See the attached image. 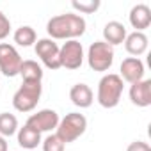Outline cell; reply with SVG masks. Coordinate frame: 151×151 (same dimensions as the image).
Masks as SVG:
<instances>
[{
    "label": "cell",
    "instance_id": "16",
    "mask_svg": "<svg viewBox=\"0 0 151 151\" xmlns=\"http://www.w3.org/2000/svg\"><path fill=\"white\" fill-rule=\"evenodd\" d=\"M16 135H18V144L23 149H34L41 144V133L32 130L27 124H23V128H18Z\"/></svg>",
    "mask_w": 151,
    "mask_h": 151
},
{
    "label": "cell",
    "instance_id": "5",
    "mask_svg": "<svg viewBox=\"0 0 151 151\" xmlns=\"http://www.w3.org/2000/svg\"><path fill=\"white\" fill-rule=\"evenodd\" d=\"M87 62H89V68L94 71H100V73L109 71L114 64V48L105 41H94L89 46Z\"/></svg>",
    "mask_w": 151,
    "mask_h": 151
},
{
    "label": "cell",
    "instance_id": "23",
    "mask_svg": "<svg viewBox=\"0 0 151 151\" xmlns=\"http://www.w3.org/2000/svg\"><path fill=\"white\" fill-rule=\"evenodd\" d=\"M126 151H151V147H149V144L144 142V140H133V142L126 147Z\"/></svg>",
    "mask_w": 151,
    "mask_h": 151
},
{
    "label": "cell",
    "instance_id": "17",
    "mask_svg": "<svg viewBox=\"0 0 151 151\" xmlns=\"http://www.w3.org/2000/svg\"><path fill=\"white\" fill-rule=\"evenodd\" d=\"M20 77L23 78V82H41L43 80V68L32 59L23 60L22 68H20Z\"/></svg>",
    "mask_w": 151,
    "mask_h": 151
},
{
    "label": "cell",
    "instance_id": "12",
    "mask_svg": "<svg viewBox=\"0 0 151 151\" xmlns=\"http://www.w3.org/2000/svg\"><path fill=\"white\" fill-rule=\"evenodd\" d=\"M128 20H130V25L135 29V32H144V29L151 25V7L147 4L133 6L130 9Z\"/></svg>",
    "mask_w": 151,
    "mask_h": 151
},
{
    "label": "cell",
    "instance_id": "8",
    "mask_svg": "<svg viewBox=\"0 0 151 151\" xmlns=\"http://www.w3.org/2000/svg\"><path fill=\"white\" fill-rule=\"evenodd\" d=\"M22 55L18 53V50L9 45V43H0V71L6 77H16L20 75V68H22Z\"/></svg>",
    "mask_w": 151,
    "mask_h": 151
},
{
    "label": "cell",
    "instance_id": "15",
    "mask_svg": "<svg viewBox=\"0 0 151 151\" xmlns=\"http://www.w3.org/2000/svg\"><path fill=\"white\" fill-rule=\"evenodd\" d=\"M147 36L144 32H132V34H126V39H124V48L130 55L133 57H140L142 53H146L147 50Z\"/></svg>",
    "mask_w": 151,
    "mask_h": 151
},
{
    "label": "cell",
    "instance_id": "22",
    "mask_svg": "<svg viewBox=\"0 0 151 151\" xmlns=\"http://www.w3.org/2000/svg\"><path fill=\"white\" fill-rule=\"evenodd\" d=\"M11 34V20L0 11V41H4Z\"/></svg>",
    "mask_w": 151,
    "mask_h": 151
},
{
    "label": "cell",
    "instance_id": "6",
    "mask_svg": "<svg viewBox=\"0 0 151 151\" xmlns=\"http://www.w3.org/2000/svg\"><path fill=\"white\" fill-rule=\"evenodd\" d=\"M60 68L66 69H78L84 64V46L77 39H69L59 48Z\"/></svg>",
    "mask_w": 151,
    "mask_h": 151
},
{
    "label": "cell",
    "instance_id": "20",
    "mask_svg": "<svg viewBox=\"0 0 151 151\" xmlns=\"http://www.w3.org/2000/svg\"><path fill=\"white\" fill-rule=\"evenodd\" d=\"M101 2L100 0H73L71 2V7L75 11H78L82 14H93L100 9Z\"/></svg>",
    "mask_w": 151,
    "mask_h": 151
},
{
    "label": "cell",
    "instance_id": "11",
    "mask_svg": "<svg viewBox=\"0 0 151 151\" xmlns=\"http://www.w3.org/2000/svg\"><path fill=\"white\" fill-rule=\"evenodd\" d=\"M130 100L133 105H137L140 109L149 107L151 105V80L142 78L140 82L132 84L130 86Z\"/></svg>",
    "mask_w": 151,
    "mask_h": 151
},
{
    "label": "cell",
    "instance_id": "4",
    "mask_svg": "<svg viewBox=\"0 0 151 151\" xmlns=\"http://www.w3.org/2000/svg\"><path fill=\"white\" fill-rule=\"evenodd\" d=\"M43 86L41 82H23L13 96V107L18 112H30L41 100Z\"/></svg>",
    "mask_w": 151,
    "mask_h": 151
},
{
    "label": "cell",
    "instance_id": "14",
    "mask_svg": "<svg viewBox=\"0 0 151 151\" xmlns=\"http://www.w3.org/2000/svg\"><path fill=\"white\" fill-rule=\"evenodd\" d=\"M126 39V27L121 22H109L103 27V41L107 45H110L112 48L116 45H123Z\"/></svg>",
    "mask_w": 151,
    "mask_h": 151
},
{
    "label": "cell",
    "instance_id": "18",
    "mask_svg": "<svg viewBox=\"0 0 151 151\" xmlns=\"http://www.w3.org/2000/svg\"><path fill=\"white\" fill-rule=\"evenodd\" d=\"M13 39H14V43L18 46H25L27 48V46H32L37 41V34H36V30L30 25H22L20 29L14 30Z\"/></svg>",
    "mask_w": 151,
    "mask_h": 151
},
{
    "label": "cell",
    "instance_id": "21",
    "mask_svg": "<svg viewBox=\"0 0 151 151\" xmlns=\"http://www.w3.org/2000/svg\"><path fill=\"white\" fill-rule=\"evenodd\" d=\"M64 149H66V144H64L55 133L48 135V137L43 140V151H64Z\"/></svg>",
    "mask_w": 151,
    "mask_h": 151
},
{
    "label": "cell",
    "instance_id": "2",
    "mask_svg": "<svg viewBox=\"0 0 151 151\" xmlns=\"http://www.w3.org/2000/svg\"><path fill=\"white\" fill-rule=\"evenodd\" d=\"M123 80L116 73H107L98 82V93L96 100L103 109H114L119 105L123 96Z\"/></svg>",
    "mask_w": 151,
    "mask_h": 151
},
{
    "label": "cell",
    "instance_id": "13",
    "mask_svg": "<svg viewBox=\"0 0 151 151\" xmlns=\"http://www.w3.org/2000/svg\"><path fill=\"white\" fill-rule=\"evenodd\" d=\"M69 100L78 109H89L94 101V94L87 84H75L69 89Z\"/></svg>",
    "mask_w": 151,
    "mask_h": 151
},
{
    "label": "cell",
    "instance_id": "19",
    "mask_svg": "<svg viewBox=\"0 0 151 151\" xmlns=\"http://www.w3.org/2000/svg\"><path fill=\"white\" fill-rule=\"evenodd\" d=\"M18 132V117L9 112L0 114V135L2 137H13Z\"/></svg>",
    "mask_w": 151,
    "mask_h": 151
},
{
    "label": "cell",
    "instance_id": "1",
    "mask_svg": "<svg viewBox=\"0 0 151 151\" xmlns=\"http://www.w3.org/2000/svg\"><path fill=\"white\" fill-rule=\"evenodd\" d=\"M86 20L80 14L75 13H66V14H57L53 18L48 20L46 23V32L50 36V39H77L80 36H84L86 32Z\"/></svg>",
    "mask_w": 151,
    "mask_h": 151
},
{
    "label": "cell",
    "instance_id": "9",
    "mask_svg": "<svg viewBox=\"0 0 151 151\" xmlns=\"http://www.w3.org/2000/svg\"><path fill=\"white\" fill-rule=\"evenodd\" d=\"M27 126H30L32 130L43 133V132H52L57 128L59 124V114L52 109H43V110H37L36 114H32L27 123Z\"/></svg>",
    "mask_w": 151,
    "mask_h": 151
},
{
    "label": "cell",
    "instance_id": "7",
    "mask_svg": "<svg viewBox=\"0 0 151 151\" xmlns=\"http://www.w3.org/2000/svg\"><path fill=\"white\" fill-rule=\"evenodd\" d=\"M59 48H60V46H59L53 39H50V37L37 39V41H36V46H34L36 55H37V57L41 59V62H43L48 69H52V71H55V69L60 68Z\"/></svg>",
    "mask_w": 151,
    "mask_h": 151
},
{
    "label": "cell",
    "instance_id": "10",
    "mask_svg": "<svg viewBox=\"0 0 151 151\" xmlns=\"http://www.w3.org/2000/svg\"><path fill=\"white\" fill-rule=\"evenodd\" d=\"M144 62L137 57H126L121 62V80L128 84H137L144 78Z\"/></svg>",
    "mask_w": 151,
    "mask_h": 151
},
{
    "label": "cell",
    "instance_id": "3",
    "mask_svg": "<svg viewBox=\"0 0 151 151\" xmlns=\"http://www.w3.org/2000/svg\"><path fill=\"white\" fill-rule=\"evenodd\" d=\"M87 130V119L84 114L80 112H69L66 114L62 119H59V124L55 128V135L64 142H75L77 139H80Z\"/></svg>",
    "mask_w": 151,
    "mask_h": 151
},
{
    "label": "cell",
    "instance_id": "24",
    "mask_svg": "<svg viewBox=\"0 0 151 151\" xmlns=\"http://www.w3.org/2000/svg\"><path fill=\"white\" fill-rule=\"evenodd\" d=\"M0 151H7V140L2 135H0Z\"/></svg>",
    "mask_w": 151,
    "mask_h": 151
}]
</instances>
